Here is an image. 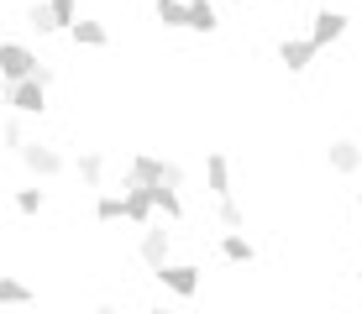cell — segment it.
<instances>
[{
	"label": "cell",
	"instance_id": "6da1fadb",
	"mask_svg": "<svg viewBox=\"0 0 362 314\" xmlns=\"http://www.w3.org/2000/svg\"><path fill=\"white\" fill-rule=\"evenodd\" d=\"M16 157H21V168L32 173V183L37 179H64V173L74 168V162L64 157V147H53V142H27Z\"/></svg>",
	"mask_w": 362,
	"mask_h": 314
},
{
	"label": "cell",
	"instance_id": "7a4b0ae2",
	"mask_svg": "<svg viewBox=\"0 0 362 314\" xmlns=\"http://www.w3.org/2000/svg\"><path fill=\"white\" fill-rule=\"evenodd\" d=\"M153 278H158V288H163V294H173V298H199V288H205L199 262H163Z\"/></svg>",
	"mask_w": 362,
	"mask_h": 314
},
{
	"label": "cell",
	"instance_id": "3957f363",
	"mask_svg": "<svg viewBox=\"0 0 362 314\" xmlns=\"http://www.w3.org/2000/svg\"><path fill=\"white\" fill-rule=\"evenodd\" d=\"M0 99H6V110H11V116L32 121V116H42V110H47V84H37V79L0 84Z\"/></svg>",
	"mask_w": 362,
	"mask_h": 314
},
{
	"label": "cell",
	"instance_id": "277c9868",
	"mask_svg": "<svg viewBox=\"0 0 362 314\" xmlns=\"http://www.w3.org/2000/svg\"><path fill=\"white\" fill-rule=\"evenodd\" d=\"M37 68H42V58H37L27 42H0V84L37 79Z\"/></svg>",
	"mask_w": 362,
	"mask_h": 314
},
{
	"label": "cell",
	"instance_id": "5b68a950",
	"mask_svg": "<svg viewBox=\"0 0 362 314\" xmlns=\"http://www.w3.org/2000/svg\"><path fill=\"white\" fill-rule=\"evenodd\" d=\"M153 188H158V183H142V179H127V173H121V199H127V220H132V225H142V231L158 220Z\"/></svg>",
	"mask_w": 362,
	"mask_h": 314
},
{
	"label": "cell",
	"instance_id": "8992f818",
	"mask_svg": "<svg viewBox=\"0 0 362 314\" xmlns=\"http://www.w3.org/2000/svg\"><path fill=\"white\" fill-rule=\"evenodd\" d=\"M136 257H142V267H147V272H158L163 262H173V231L153 220V225L142 231V241H136Z\"/></svg>",
	"mask_w": 362,
	"mask_h": 314
},
{
	"label": "cell",
	"instance_id": "52a82bcc",
	"mask_svg": "<svg viewBox=\"0 0 362 314\" xmlns=\"http://www.w3.org/2000/svg\"><path fill=\"white\" fill-rule=\"evenodd\" d=\"M346 32H352V16H346V11H336V6H320L315 16H310V42H315V47L341 42Z\"/></svg>",
	"mask_w": 362,
	"mask_h": 314
},
{
	"label": "cell",
	"instance_id": "ba28073f",
	"mask_svg": "<svg viewBox=\"0 0 362 314\" xmlns=\"http://www.w3.org/2000/svg\"><path fill=\"white\" fill-rule=\"evenodd\" d=\"M326 168L341 173V179H357L362 173V142L357 136H331L326 142Z\"/></svg>",
	"mask_w": 362,
	"mask_h": 314
},
{
	"label": "cell",
	"instance_id": "9c48e42d",
	"mask_svg": "<svg viewBox=\"0 0 362 314\" xmlns=\"http://www.w3.org/2000/svg\"><path fill=\"white\" fill-rule=\"evenodd\" d=\"M74 173H79V183L90 188V194H100V188H105V173H110V157L100 152V147H79V157H74Z\"/></svg>",
	"mask_w": 362,
	"mask_h": 314
},
{
	"label": "cell",
	"instance_id": "30bf717a",
	"mask_svg": "<svg viewBox=\"0 0 362 314\" xmlns=\"http://www.w3.org/2000/svg\"><path fill=\"white\" fill-rule=\"evenodd\" d=\"M315 58H320V47L310 42V32H305V37H284V42H279V63H284L289 73H305Z\"/></svg>",
	"mask_w": 362,
	"mask_h": 314
},
{
	"label": "cell",
	"instance_id": "8fae6325",
	"mask_svg": "<svg viewBox=\"0 0 362 314\" xmlns=\"http://www.w3.org/2000/svg\"><path fill=\"white\" fill-rule=\"evenodd\" d=\"M69 42L84 47V53H105V47H110V27H105V21H95V16H79V21H74V32H69Z\"/></svg>",
	"mask_w": 362,
	"mask_h": 314
},
{
	"label": "cell",
	"instance_id": "7c38bea8",
	"mask_svg": "<svg viewBox=\"0 0 362 314\" xmlns=\"http://www.w3.org/2000/svg\"><path fill=\"white\" fill-rule=\"evenodd\" d=\"M205 194L231 199V157L226 152H205Z\"/></svg>",
	"mask_w": 362,
	"mask_h": 314
},
{
	"label": "cell",
	"instance_id": "4fadbf2b",
	"mask_svg": "<svg viewBox=\"0 0 362 314\" xmlns=\"http://www.w3.org/2000/svg\"><path fill=\"white\" fill-rule=\"evenodd\" d=\"M37 304V288L21 283L16 272H0V309H32Z\"/></svg>",
	"mask_w": 362,
	"mask_h": 314
},
{
	"label": "cell",
	"instance_id": "5bb4252c",
	"mask_svg": "<svg viewBox=\"0 0 362 314\" xmlns=\"http://www.w3.org/2000/svg\"><path fill=\"white\" fill-rule=\"evenodd\" d=\"M153 16L163 32H189V0H153Z\"/></svg>",
	"mask_w": 362,
	"mask_h": 314
},
{
	"label": "cell",
	"instance_id": "9a60e30c",
	"mask_svg": "<svg viewBox=\"0 0 362 314\" xmlns=\"http://www.w3.org/2000/svg\"><path fill=\"white\" fill-rule=\"evenodd\" d=\"M221 257H226L231 267H252V262H257V246L247 241L242 231H226V236H221Z\"/></svg>",
	"mask_w": 362,
	"mask_h": 314
},
{
	"label": "cell",
	"instance_id": "2e32d148",
	"mask_svg": "<svg viewBox=\"0 0 362 314\" xmlns=\"http://www.w3.org/2000/svg\"><path fill=\"white\" fill-rule=\"evenodd\" d=\"M11 205H16V215L21 220H37L47 210V188H37V183H21L16 194H11Z\"/></svg>",
	"mask_w": 362,
	"mask_h": 314
},
{
	"label": "cell",
	"instance_id": "e0dca14e",
	"mask_svg": "<svg viewBox=\"0 0 362 314\" xmlns=\"http://www.w3.org/2000/svg\"><path fill=\"white\" fill-rule=\"evenodd\" d=\"M189 32H199V37L221 32V11H216V0H189Z\"/></svg>",
	"mask_w": 362,
	"mask_h": 314
},
{
	"label": "cell",
	"instance_id": "ac0fdd59",
	"mask_svg": "<svg viewBox=\"0 0 362 314\" xmlns=\"http://www.w3.org/2000/svg\"><path fill=\"white\" fill-rule=\"evenodd\" d=\"M153 205H158V215H163L168 225H179L184 215H189V210H184V194H179V188H163V183L153 188Z\"/></svg>",
	"mask_w": 362,
	"mask_h": 314
},
{
	"label": "cell",
	"instance_id": "d6986e66",
	"mask_svg": "<svg viewBox=\"0 0 362 314\" xmlns=\"http://www.w3.org/2000/svg\"><path fill=\"white\" fill-rule=\"evenodd\" d=\"M95 220H100V225L127 220V199H121V194H110V188H100V194H95Z\"/></svg>",
	"mask_w": 362,
	"mask_h": 314
},
{
	"label": "cell",
	"instance_id": "ffe728a7",
	"mask_svg": "<svg viewBox=\"0 0 362 314\" xmlns=\"http://www.w3.org/2000/svg\"><path fill=\"white\" fill-rule=\"evenodd\" d=\"M21 21H27L37 37H53V32H58V21H53V11H47V0H32V6L21 11Z\"/></svg>",
	"mask_w": 362,
	"mask_h": 314
},
{
	"label": "cell",
	"instance_id": "44dd1931",
	"mask_svg": "<svg viewBox=\"0 0 362 314\" xmlns=\"http://www.w3.org/2000/svg\"><path fill=\"white\" fill-rule=\"evenodd\" d=\"M216 220H221V231H247V210L236 199H216Z\"/></svg>",
	"mask_w": 362,
	"mask_h": 314
},
{
	"label": "cell",
	"instance_id": "7402d4cb",
	"mask_svg": "<svg viewBox=\"0 0 362 314\" xmlns=\"http://www.w3.org/2000/svg\"><path fill=\"white\" fill-rule=\"evenodd\" d=\"M0 142H6V152H21V147L32 142L27 126H21V116H6V121H0Z\"/></svg>",
	"mask_w": 362,
	"mask_h": 314
},
{
	"label": "cell",
	"instance_id": "603a6c76",
	"mask_svg": "<svg viewBox=\"0 0 362 314\" xmlns=\"http://www.w3.org/2000/svg\"><path fill=\"white\" fill-rule=\"evenodd\" d=\"M184 179H189V168L179 157H158V183L163 188H184Z\"/></svg>",
	"mask_w": 362,
	"mask_h": 314
},
{
	"label": "cell",
	"instance_id": "cb8c5ba5",
	"mask_svg": "<svg viewBox=\"0 0 362 314\" xmlns=\"http://www.w3.org/2000/svg\"><path fill=\"white\" fill-rule=\"evenodd\" d=\"M47 11H53L58 32H74V21H79V0H47Z\"/></svg>",
	"mask_w": 362,
	"mask_h": 314
},
{
	"label": "cell",
	"instance_id": "d4e9b609",
	"mask_svg": "<svg viewBox=\"0 0 362 314\" xmlns=\"http://www.w3.org/2000/svg\"><path fill=\"white\" fill-rule=\"evenodd\" d=\"M95 314H121V309L110 304V298H100V304H95Z\"/></svg>",
	"mask_w": 362,
	"mask_h": 314
},
{
	"label": "cell",
	"instance_id": "484cf974",
	"mask_svg": "<svg viewBox=\"0 0 362 314\" xmlns=\"http://www.w3.org/2000/svg\"><path fill=\"white\" fill-rule=\"evenodd\" d=\"M147 314H179V309H173V304H153V309H147Z\"/></svg>",
	"mask_w": 362,
	"mask_h": 314
},
{
	"label": "cell",
	"instance_id": "4316f807",
	"mask_svg": "<svg viewBox=\"0 0 362 314\" xmlns=\"http://www.w3.org/2000/svg\"><path fill=\"white\" fill-rule=\"evenodd\" d=\"M357 220H362V188H357Z\"/></svg>",
	"mask_w": 362,
	"mask_h": 314
}]
</instances>
